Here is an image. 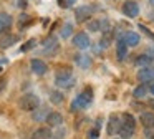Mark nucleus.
I'll return each mask as SVG.
<instances>
[{
  "label": "nucleus",
  "instance_id": "obj_1",
  "mask_svg": "<svg viewBox=\"0 0 154 139\" xmlns=\"http://www.w3.org/2000/svg\"><path fill=\"white\" fill-rule=\"evenodd\" d=\"M55 85L60 86V88L70 89L75 85V78H73V70L70 66H60L57 68L55 73Z\"/></svg>",
  "mask_w": 154,
  "mask_h": 139
},
{
  "label": "nucleus",
  "instance_id": "obj_2",
  "mask_svg": "<svg viewBox=\"0 0 154 139\" xmlns=\"http://www.w3.org/2000/svg\"><path fill=\"white\" fill-rule=\"evenodd\" d=\"M134 131H136V121H134L133 114L124 113L121 116V129H119L121 139H131L134 136Z\"/></svg>",
  "mask_w": 154,
  "mask_h": 139
},
{
  "label": "nucleus",
  "instance_id": "obj_3",
  "mask_svg": "<svg viewBox=\"0 0 154 139\" xmlns=\"http://www.w3.org/2000/svg\"><path fill=\"white\" fill-rule=\"evenodd\" d=\"M93 103V89L91 88H86L73 99L71 103V111H78V109H86L91 106Z\"/></svg>",
  "mask_w": 154,
  "mask_h": 139
},
{
  "label": "nucleus",
  "instance_id": "obj_4",
  "mask_svg": "<svg viewBox=\"0 0 154 139\" xmlns=\"http://www.w3.org/2000/svg\"><path fill=\"white\" fill-rule=\"evenodd\" d=\"M18 106H20L23 111H35V109L40 106V98H38L37 94H33V93H27V94H23L20 98Z\"/></svg>",
  "mask_w": 154,
  "mask_h": 139
},
{
  "label": "nucleus",
  "instance_id": "obj_5",
  "mask_svg": "<svg viewBox=\"0 0 154 139\" xmlns=\"http://www.w3.org/2000/svg\"><path fill=\"white\" fill-rule=\"evenodd\" d=\"M94 8L91 5H81L75 8V18H76L78 23H85L88 20H91V15H93Z\"/></svg>",
  "mask_w": 154,
  "mask_h": 139
},
{
  "label": "nucleus",
  "instance_id": "obj_6",
  "mask_svg": "<svg viewBox=\"0 0 154 139\" xmlns=\"http://www.w3.org/2000/svg\"><path fill=\"white\" fill-rule=\"evenodd\" d=\"M42 46H43V53L45 55H55V53L58 51V40H57V36H53V35H48L47 38L42 42Z\"/></svg>",
  "mask_w": 154,
  "mask_h": 139
},
{
  "label": "nucleus",
  "instance_id": "obj_7",
  "mask_svg": "<svg viewBox=\"0 0 154 139\" xmlns=\"http://www.w3.org/2000/svg\"><path fill=\"white\" fill-rule=\"evenodd\" d=\"M108 26H109L108 18H91V20H88V30L93 32V33L104 32V30H108Z\"/></svg>",
  "mask_w": 154,
  "mask_h": 139
},
{
  "label": "nucleus",
  "instance_id": "obj_8",
  "mask_svg": "<svg viewBox=\"0 0 154 139\" xmlns=\"http://www.w3.org/2000/svg\"><path fill=\"white\" fill-rule=\"evenodd\" d=\"M73 45L76 46L78 50L90 48V46H91V40H90V36H88V33H85V32L76 33V35L73 36Z\"/></svg>",
  "mask_w": 154,
  "mask_h": 139
},
{
  "label": "nucleus",
  "instance_id": "obj_9",
  "mask_svg": "<svg viewBox=\"0 0 154 139\" xmlns=\"http://www.w3.org/2000/svg\"><path fill=\"white\" fill-rule=\"evenodd\" d=\"M123 13L128 18H136V17L139 15V5H137V2H134V0H126V2L123 3Z\"/></svg>",
  "mask_w": 154,
  "mask_h": 139
},
{
  "label": "nucleus",
  "instance_id": "obj_10",
  "mask_svg": "<svg viewBox=\"0 0 154 139\" xmlns=\"http://www.w3.org/2000/svg\"><path fill=\"white\" fill-rule=\"evenodd\" d=\"M119 129H121V116H118V114L109 116V119H108V128H106L108 134L114 136L119 132Z\"/></svg>",
  "mask_w": 154,
  "mask_h": 139
},
{
  "label": "nucleus",
  "instance_id": "obj_11",
  "mask_svg": "<svg viewBox=\"0 0 154 139\" xmlns=\"http://www.w3.org/2000/svg\"><path fill=\"white\" fill-rule=\"evenodd\" d=\"M137 79H139L141 83H151L154 81V68L152 66H144V68H141L139 71H137Z\"/></svg>",
  "mask_w": 154,
  "mask_h": 139
},
{
  "label": "nucleus",
  "instance_id": "obj_12",
  "mask_svg": "<svg viewBox=\"0 0 154 139\" xmlns=\"http://www.w3.org/2000/svg\"><path fill=\"white\" fill-rule=\"evenodd\" d=\"M45 121H47L48 128H60V126L63 124V116L58 111H50Z\"/></svg>",
  "mask_w": 154,
  "mask_h": 139
},
{
  "label": "nucleus",
  "instance_id": "obj_13",
  "mask_svg": "<svg viewBox=\"0 0 154 139\" xmlns=\"http://www.w3.org/2000/svg\"><path fill=\"white\" fill-rule=\"evenodd\" d=\"M30 68H32V71H33L35 75H38V76H43L45 73L48 71L47 63H45L43 60H38V58H33L30 61Z\"/></svg>",
  "mask_w": 154,
  "mask_h": 139
},
{
  "label": "nucleus",
  "instance_id": "obj_14",
  "mask_svg": "<svg viewBox=\"0 0 154 139\" xmlns=\"http://www.w3.org/2000/svg\"><path fill=\"white\" fill-rule=\"evenodd\" d=\"M12 23H14V18H12L10 13H7V12L0 13V33H7L10 30Z\"/></svg>",
  "mask_w": 154,
  "mask_h": 139
},
{
  "label": "nucleus",
  "instance_id": "obj_15",
  "mask_svg": "<svg viewBox=\"0 0 154 139\" xmlns=\"http://www.w3.org/2000/svg\"><path fill=\"white\" fill-rule=\"evenodd\" d=\"M18 42V35H14V33H4V36L0 38V48H10L15 43Z\"/></svg>",
  "mask_w": 154,
  "mask_h": 139
},
{
  "label": "nucleus",
  "instance_id": "obj_16",
  "mask_svg": "<svg viewBox=\"0 0 154 139\" xmlns=\"http://www.w3.org/2000/svg\"><path fill=\"white\" fill-rule=\"evenodd\" d=\"M141 124H143L144 129H154V113L144 111L141 114Z\"/></svg>",
  "mask_w": 154,
  "mask_h": 139
},
{
  "label": "nucleus",
  "instance_id": "obj_17",
  "mask_svg": "<svg viewBox=\"0 0 154 139\" xmlns=\"http://www.w3.org/2000/svg\"><path fill=\"white\" fill-rule=\"evenodd\" d=\"M116 56L119 61H124V58L128 56V45L124 43L123 38H119L116 43Z\"/></svg>",
  "mask_w": 154,
  "mask_h": 139
},
{
  "label": "nucleus",
  "instance_id": "obj_18",
  "mask_svg": "<svg viewBox=\"0 0 154 139\" xmlns=\"http://www.w3.org/2000/svg\"><path fill=\"white\" fill-rule=\"evenodd\" d=\"M123 40H124V43H126L128 46H137L141 38H139V35H137L136 32H126L124 36H123Z\"/></svg>",
  "mask_w": 154,
  "mask_h": 139
},
{
  "label": "nucleus",
  "instance_id": "obj_19",
  "mask_svg": "<svg viewBox=\"0 0 154 139\" xmlns=\"http://www.w3.org/2000/svg\"><path fill=\"white\" fill-rule=\"evenodd\" d=\"M75 63H76L80 68H90L91 66V58L88 55H85V53H78V55H75Z\"/></svg>",
  "mask_w": 154,
  "mask_h": 139
},
{
  "label": "nucleus",
  "instance_id": "obj_20",
  "mask_svg": "<svg viewBox=\"0 0 154 139\" xmlns=\"http://www.w3.org/2000/svg\"><path fill=\"white\" fill-rule=\"evenodd\" d=\"M51 137V129L50 128H38L33 131V134H32V139H50Z\"/></svg>",
  "mask_w": 154,
  "mask_h": 139
},
{
  "label": "nucleus",
  "instance_id": "obj_21",
  "mask_svg": "<svg viewBox=\"0 0 154 139\" xmlns=\"http://www.w3.org/2000/svg\"><path fill=\"white\" fill-rule=\"evenodd\" d=\"M32 23H33V20H32V17L27 15V13H22V15L18 17V28L20 30H25L27 26H30Z\"/></svg>",
  "mask_w": 154,
  "mask_h": 139
},
{
  "label": "nucleus",
  "instance_id": "obj_22",
  "mask_svg": "<svg viewBox=\"0 0 154 139\" xmlns=\"http://www.w3.org/2000/svg\"><path fill=\"white\" fill-rule=\"evenodd\" d=\"M111 40H113V32H111V30H104L103 36H101V40H100L101 48H108L109 43H111Z\"/></svg>",
  "mask_w": 154,
  "mask_h": 139
},
{
  "label": "nucleus",
  "instance_id": "obj_23",
  "mask_svg": "<svg viewBox=\"0 0 154 139\" xmlns=\"http://www.w3.org/2000/svg\"><path fill=\"white\" fill-rule=\"evenodd\" d=\"M48 113H50V111H48L47 108H40V106H38V108L35 109V113L32 114V118H33L35 121H43V119H47Z\"/></svg>",
  "mask_w": 154,
  "mask_h": 139
},
{
  "label": "nucleus",
  "instance_id": "obj_24",
  "mask_svg": "<svg viewBox=\"0 0 154 139\" xmlns=\"http://www.w3.org/2000/svg\"><path fill=\"white\" fill-rule=\"evenodd\" d=\"M65 101V96H63V93L61 91H57V89H55V91H51L50 93V103L51 104H61V103Z\"/></svg>",
  "mask_w": 154,
  "mask_h": 139
},
{
  "label": "nucleus",
  "instance_id": "obj_25",
  "mask_svg": "<svg viewBox=\"0 0 154 139\" xmlns=\"http://www.w3.org/2000/svg\"><path fill=\"white\" fill-rule=\"evenodd\" d=\"M151 63H152V60H151L146 53H144V55H139L136 58V65L141 66V68H144V66H151Z\"/></svg>",
  "mask_w": 154,
  "mask_h": 139
},
{
  "label": "nucleus",
  "instance_id": "obj_26",
  "mask_svg": "<svg viewBox=\"0 0 154 139\" xmlns=\"http://www.w3.org/2000/svg\"><path fill=\"white\" fill-rule=\"evenodd\" d=\"M146 93H147V86H144L143 83H141L139 86H136V88H134L133 96L136 99H141V98H144V96H146Z\"/></svg>",
  "mask_w": 154,
  "mask_h": 139
},
{
  "label": "nucleus",
  "instance_id": "obj_27",
  "mask_svg": "<svg viewBox=\"0 0 154 139\" xmlns=\"http://www.w3.org/2000/svg\"><path fill=\"white\" fill-rule=\"evenodd\" d=\"M71 33H73V25H71V23H65L60 30V36L61 38H70Z\"/></svg>",
  "mask_w": 154,
  "mask_h": 139
},
{
  "label": "nucleus",
  "instance_id": "obj_28",
  "mask_svg": "<svg viewBox=\"0 0 154 139\" xmlns=\"http://www.w3.org/2000/svg\"><path fill=\"white\" fill-rule=\"evenodd\" d=\"M35 45H37V40H35V38H32V40H28V42H25L23 45H22L20 51H22V53L30 51V50H33V48H35Z\"/></svg>",
  "mask_w": 154,
  "mask_h": 139
},
{
  "label": "nucleus",
  "instance_id": "obj_29",
  "mask_svg": "<svg viewBox=\"0 0 154 139\" xmlns=\"http://www.w3.org/2000/svg\"><path fill=\"white\" fill-rule=\"evenodd\" d=\"M57 2H58V5H60L61 8H70V7L75 5L76 0H57Z\"/></svg>",
  "mask_w": 154,
  "mask_h": 139
},
{
  "label": "nucleus",
  "instance_id": "obj_30",
  "mask_svg": "<svg viewBox=\"0 0 154 139\" xmlns=\"http://www.w3.org/2000/svg\"><path fill=\"white\" fill-rule=\"evenodd\" d=\"M139 30H141V32H144V33H146V35H147V36H149V38H151V40H154V33H152V32H151V30H149V28H147V26H146V25H141V23H139Z\"/></svg>",
  "mask_w": 154,
  "mask_h": 139
},
{
  "label": "nucleus",
  "instance_id": "obj_31",
  "mask_svg": "<svg viewBox=\"0 0 154 139\" xmlns=\"http://www.w3.org/2000/svg\"><path fill=\"white\" fill-rule=\"evenodd\" d=\"M98 137H100V132H98L96 128L88 131V139H98Z\"/></svg>",
  "mask_w": 154,
  "mask_h": 139
},
{
  "label": "nucleus",
  "instance_id": "obj_32",
  "mask_svg": "<svg viewBox=\"0 0 154 139\" xmlns=\"http://www.w3.org/2000/svg\"><path fill=\"white\" fill-rule=\"evenodd\" d=\"M5 85H7V79H5V78H0V93L5 89Z\"/></svg>",
  "mask_w": 154,
  "mask_h": 139
},
{
  "label": "nucleus",
  "instance_id": "obj_33",
  "mask_svg": "<svg viewBox=\"0 0 154 139\" xmlns=\"http://www.w3.org/2000/svg\"><path fill=\"white\" fill-rule=\"evenodd\" d=\"M146 55H147V56H149V58L154 61V46H152V48H149V50H147V53H146Z\"/></svg>",
  "mask_w": 154,
  "mask_h": 139
},
{
  "label": "nucleus",
  "instance_id": "obj_34",
  "mask_svg": "<svg viewBox=\"0 0 154 139\" xmlns=\"http://www.w3.org/2000/svg\"><path fill=\"white\" fill-rule=\"evenodd\" d=\"M151 93L154 94V83H152V86H151Z\"/></svg>",
  "mask_w": 154,
  "mask_h": 139
},
{
  "label": "nucleus",
  "instance_id": "obj_35",
  "mask_svg": "<svg viewBox=\"0 0 154 139\" xmlns=\"http://www.w3.org/2000/svg\"><path fill=\"white\" fill-rule=\"evenodd\" d=\"M149 106H151V108H154V101H149Z\"/></svg>",
  "mask_w": 154,
  "mask_h": 139
},
{
  "label": "nucleus",
  "instance_id": "obj_36",
  "mask_svg": "<svg viewBox=\"0 0 154 139\" xmlns=\"http://www.w3.org/2000/svg\"><path fill=\"white\" fill-rule=\"evenodd\" d=\"M149 3H151V5H152V7H154V0H149Z\"/></svg>",
  "mask_w": 154,
  "mask_h": 139
},
{
  "label": "nucleus",
  "instance_id": "obj_37",
  "mask_svg": "<svg viewBox=\"0 0 154 139\" xmlns=\"http://www.w3.org/2000/svg\"><path fill=\"white\" fill-rule=\"evenodd\" d=\"M0 73H2V68H0Z\"/></svg>",
  "mask_w": 154,
  "mask_h": 139
},
{
  "label": "nucleus",
  "instance_id": "obj_38",
  "mask_svg": "<svg viewBox=\"0 0 154 139\" xmlns=\"http://www.w3.org/2000/svg\"><path fill=\"white\" fill-rule=\"evenodd\" d=\"M114 139H116V137H114Z\"/></svg>",
  "mask_w": 154,
  "mask_h": 139
}]
</instances>
